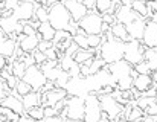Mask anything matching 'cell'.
<instances>
[{
  "label": "cell",
  "mask_w": 157,
  "mask_h": 122,
  "mask_svg": "<svg viewBox=\"0 0 157 122\" xmlns=\"http://www.w3.org/2000/svg\"><path fill=\"white\" fill-rule=\"evenodd\" d=\"M48 14H49L48 21L55 31H67L69 32L70 25H72V18H70V14L67 12L66 6L63 5V2H56L48 11Z\"/></svg>",
  "instance_id": "6da1fadb"
},
{
  "label": "cell",
  "mask_w": 157,
  "mask_h": 122,
  "mask_svg": "<svg viewBox=\"0 0 157 122\" xmlns=\"http://www.w3.org/2000/svg\"><path fill=\"white\" fill-rule=\"evenodd\" d=\"M124 48H125V43H121L117 40L105 41L99 48L101 58L105 61V64H113V63L124 60Z\"/></svg>",
  "instance_id": "7a4b0ae2"
},
{
  "label": "cell",
  "mask_w": 157,
  "mask_h": 122,
  "mask_svg": "<svg viewBox=\"0 0 157 122\" xmlns=\"http://www.w3.org/2000/svg\"><path fill=\"white\" fill-rule=\"evenodd\" d=\"M99 104H101V110H102V116L107 118L108 121H117L121 122V115L124 112V105H121L111 95H99Z\"/></svg>",
  "instance_id": "3957f363"
},
{
  "label": "cell",
  "mask_w": 157,
  "mask_h": 122,
  "mask_svg": "<svg viewBox=\"0 0 157 122\" xmlns=\"http://www.w3.org/2000/svg\"><path fill=\"white\" fill-rule=\"evenodd\" d=\"M145 51H147V48L142 44V41L131 40V41L125 43V48H124V60L127 61L130 66L134 67L136 64H139V63L144 61Z\"/></svg>",
  "instance_id": "277c9868"
},
{
  "label": "cell",
  "mask_w": 157,
  "mask_h": 122,
  "mask_svg": "<svg viewBox=\"0 0 157 122\" xmlns=\"http://www.w3.org/2000/svg\"><path fill=\"white\" fill-rule=\"evenodd\" d=\"M78 28L86 35H101V31H102V17L96 11H92V12H89L78 23Z\"/></svg>",
  "instance_id": "5b68a950"
},
{
  "label": "cell",
  "mask_w": 157,
  "mask_h": 122,
  "mask_svg": "<svg viewBox=\"0 0 157 122\" xmlns=\"http://www.w3.org/2000/svg\"><path fill=\"white\" fill-rule=\"evenodd\" d=\"M64 112L69 121H84V98L67 96Z\"/></svg>",
  "instance_id": "8992f818"
},
{
  "label": "cell",
  "mask_w": 157,
  "mask_h": 122,
  "mask_svg": "<svg viewBox=\"0 0 157 122\" xmlns=\"http://www.w3.org/2000/svg\"><path fill=\"white\" fill-rule=\"evenodd\" d=\"M23 81L31 86L32 92H41V89H43L44 84L48 82L44 73H43L41 69H40L38 66H35V64H34V66H29V67L26 69V72H25V75H23Z\"/></svg>",
  "instance_id": "52a82bcc"
},
{
  "label": "cell",
  "mask_w": 157,
  "mask_h": 122,
  "mask_svg": "<svg viewBox=\"0 0 157 122\" xmlns=\"http://www.w3.org/2000/svg\"><path fill=\"white\" fill-rule=\"evenodd\" d=\"M102 118V110L99 104V98L96 95H87L84 98V121L82 122H98Z\"/></svg>",
  "instance_id": "ba28073f"
},
{
  "label": "cell",
  "mask_w": 157,
  "mask_h": 122,
  "mask_svg": "<svg viewBox=\"0 0 157 122\" xmlns=\"http://www.w3.org/2000/svg\"><path fill=\"white\" fill-rule=\"evenodd\" d=\"M64 90L67 92V96H78V98H86L87 95H90L87 82L84 78H73L67 82V86L64 87Z\"/></svg>",
  "instance_id": "9c48e42d"
},
{
  "label": "cell",
  "mask_w": 157,
  "mask_h": 122,
  "mask_svg": "<svg viewBox=\"0 0 157 122\" xmlns=\"http://www.w3.org/2000/svg\"><path fill=\"white\" fill-rule=\"evenodd\" d=\"M105 70L110 72L113 81H116V84H117V81L121 78H125V76H130L131 75L133 66H130L125 60H121V61H117V63H113V64H107L105 66Z\"/></svg>",
  "instance_id": "30bf717a"
},
{
  "label": "cell",
  "mask_w": 157,
  "mask_h": 122,
  "mask_svg": "<svg viewBox=\"0 0 157 122\" xmlns=\"http://www.w3.org/2000/svg\"><path fill=\"white\" fill-rule=\"evenodd\" d=\"M63 5L66 6L67 12L70 14L72 21H75V23H79L89 14V11L84 8L82 2H79V0H66V2H63Z\"/></svg>",
  "instance_id": "8fae6325"
},
{
  "label": "cell",
  "mask_w": 157,
  "mask_h": 122,
  "mask_svg": "<svg viewBox=\"0 0 157 122\" xmlns=\"http://www.w3.org/2000/svg\"><path fill=\"white\" fill-rule=\"evenodd\" d=\"M34 12H35V3L32 2H23V3H18L17 9L14 11V17L17 21H21V23H28L34 18Z\"/></svg>",
  "instance_id": "7c38bea8"
},
{
  "label": "cell",
  "mask_w": 157,
  "mask_h": 122,
  "mask_svg": "<svg viewBox=\"0 0 157 122\" xmlns=\"http://www.w3.org/2000/svg\"><path fill=\"white\" fill-rule=\"evenodd\" d=\"M0 107H5V109L14 112V113L18 115V116H23V113H25L21 98H20L17 93H9L5 99H2V101H0Z\"/></svg>",
  "instance_id": "4fadbf2b"
},
{
  "label": "cell",
  "mask_w": 157,
  "mask_h": 122,
  "mask_svg": "<svg viewBox=\"0 0 157 122\" xmlns=\"http://www.w3.org/2000/svg\"><path fill=\"white\" fill-rule=\"evenodd\" d=\"M142 44L147 49H153L157 48V23L148 20L145 25V31H144V37H142Z\"/></svg>",
  "instance_id": "5bb4252c"
},
{
  "label": "cell",
  "mask_w": 157,
  "mask_h": 122,
  "mask_svg": "<svg viewBox=\"0 0 157 122\" xmlns=\"http://www.w3.org/2000/svg\"><path fill=\"white\" fill-rule=\"evenodd\" d=\"M114 18H116V23H121V25L127 26V25L133 23L134 20H137V18H140V17L131 9V6H124V5H121V6L116 9V12H114Z\"/></svg>",
  "instance_id": "9a60e30c"
},
{
  "label": "cell",
  "mask_w": 157,
  "mask_h": 122,
  "mask_svg": "<svg viewBox=\"0 0 157 122\" xmlns=\"http://www.w3.org/2000/svg\"><path fill=\"white\" fill-rule=\"evenodd\" d=\"M67 98V92L64 89H53L48 93L41 95V107H55L59 101Z\"/></svg>",
  "instance_id": "2e32d148"
},
{
  "label": "cell",
  "mask_w": 157,
  "mask_h": 122,
  "mask_svg": "<svg viewBox=\"0 0 157 122\" xmlns=\"http://www.w3.org/2000/svg\"><path fill=\"white\" fill-rule=\"evenodd\" d=\"M40 43V37L38 35H32V37H26V35H18L17 38V44L18 48L25 52V54H32L37 51V46Z\"/></svg>",
  "instance_id": "e0dca14e"
},
{
  "label": "cell",
  "mask_w": 157,
  "mask_h": 122,
  "mask_svg": "<svg viewBox=\"0 0 157 122\" xmlns=\"http://www.w3.org/2000/svg\"><path fill=\"white\" fill-rule=\"evenodd\" d=\"M148 20H144V18H137L134 20L133 23L127 25V32L130 35L131 40H137V41H142V37H144V31H145V25H147Z\"/></svg>",
  "instance_id": "ac0fdd59"
},
{
  "label": "cell",
  "mask_w": 157,
  "mask_h": 122,
  "mask_svg": "<svg viewBox=\"0 0 157 122\" xmlns=\"http://www.w3.org/2000/svg\"><path fill=\"white\" fill-rule=\"evenodd\" d=\"M153 86H154V82H153L151 75H137L133 79V89H136L140 95L145 93V92H148Z\"/></svg>",
  "instance_id": "d6986e66"
},
{
  "label": "cell",
  "mask_w": 157,
  "mask_h": 122,
  "mask_svg": "<svg viewBox=\"0 0 157 122\" xmlns=\"http://www.w3.org/2000/svg\"><path fill=\"white\" fill-rule=\"evenodd\" d=\"M21 102H23L25 112H28L34 107H40L41 105V93L40 92H31V93H28L26 96L21 98Z\"/></svg>",
  "instance_id": "ffe728a7"
},
{
  "label": "cell",
  "mask_w": 157,
  "mask_h": 122,
  "mask_svg": "<svg viewBox=\"0 0 157 122\" xmlns=\"http://www.w3.org/2000/svg\"><path fill=\"white\" fill-rule=\"evenodd\" d=\"M110 31H111V35H113L114 40H117V41H121V43H128V41H131V38H130V35H128V32H127V28H125L124 25L114 23V25L110 28Z\"/></svg>",
  "instance_id": "44dd1931"
},
{
  "label": "cell",
  "mask_w": 157,
  "mask_h": 122,
  "mask_svg": "<svg viewBox=\"0 0 157 122\" xmlns=\"http://www.w3.org/2000/svg\"><path fill=\"white\" fill-rule=\"evenodd\" d=\"M18 23L20 21H17L14 15L12 17H8V18H0V29L3 31V34L6 37H9V35L15 34V29H17Z\"/></svg>",
  "instance_id": "7402d4cb"
},
{
  "label": "cell",
  "mask_w": 157,
  "mask_h": 122,
  "mask_svg": "<svg viewBox=\"0 0 157 122\" xmlns=\"http://www.w3.org/2000/svg\"><path fill=\"white\" fill-rule=\"evenodd\" d=\"M17 48V43L9 40L8 37L5 40L0 41V57H5V58H11L14 55V51Z\"/></svg>",
  "instance_id": "603a6c76"
},
{
  "label": "cell",
  "mask_w": 157,
  "mask_h": 122,
  "mask_svg": "<svg viewBox=\"0 0 157 122\" xmlns=\"http://www.w3.org/2000/svg\"><path fill=\"white\" fill-rule=\"evenodd\" d=\"M55 32L56 31L49 25V21L48 23H41L40 28L37 29V35L40 37V40H44V41H52L53 37H55Z\"/></svg>",
  "instance_id": "cb8c5ba5"
},
{
  "label": "cell",
  "mask_w": 157,
  "mask_h": 122,
  "mask_svg": "<svg viewBox=\"0 0 157 122\" xmlns=\"http://www.w3.org/2000/svg\"><path fill=\"white\" fill-rule=\"evenodd\" d=\"M131 9L144 20H150V15L151 12L148 11V6H147V2H140V0H136V2H131Z\"/></svg>",
  "instance_id": "d4e9b609"
},
{
  "label": "cell",
  "mask_w": 157,
  "mask_h": 122,
  "mask_svg": "<svg viewBox=\"0 0 157 122\" xmlns=\"http://www.w3.org/2000/svg\"><path fill=\"white\" fill-rule=\"evenodd\" d=\"M26 64L23 63V61L20 60H15L12 63V75L15 76V78H18V79H23V75H25V72H26Z\"/></svg>",
  "instance_id": "484cf974"
},
{
  "label": "cell",
  "mask_w": 157,
  "mask_h": 122,
  "mask_svg": "<svg viewBox=\"0 0 157 122\" xmlns=\"http://www.w3.org/2000/svg\"><path fill=\"white\" fill-rule=\"evenodd\" d=\"M26 116L37 122H41L44 119V107H41V105L40 107H34V109L26 112Z\"/></svg>",
  "instance_id": "4316f807"
},
{
  "label": "cell",
  "mask_w": 157,
  "mask_h": 122,
  "mask_svg": "<svg viewBox=\"0 0 157 122\" xmlns=\"http://www.w3.org/2000/svg\"><path fill=\"white\" fill-rule=\"evenodd\" d=\"M48 17H49V14H48V9H44V8H41L38 3H35V12H34V18L41 25V23H48Z\"/></svg>",
  "instance_id": "83f0119b"
},
{
  "label": "cell",
  "mask_w": 157,
  "mask_h": 122,
  "mask_svg": "<svg viewBox=\"0 0 157 122\" xmlns=\"http://www.w3.org/2000/svg\"><path fill=\"white\" fill-rule=\"evenodd\" d=\"M144 116H145L144 110H140L137 105H131V109H130V112L127 115V121L136 122V121H139V119H142Z\"/></svg>",
  "instance_id": "f1b7e54d"
},
{
  "label": "cell",
  "mask_w": 157,
  "mask_h": 122,
  "mask_svg": "<svg viewBox=\"0 0 157 122\" xmlns=\"http://www.w3.org/2000/svg\"><path fill=\"white\" fill-rule=\"evenodd\" d=\"M113 2L111 0H96V6H95V11L99 14V15H104L110 11Z\"/></svg>",
  "instance_id": "f546056e"
},
{
  "label": "cell",
  "mask_w": 157,
  "mask_h": 122,
  "mask_svg": "<svg viewBox=\"0 0 157 122\" xmlns=\"http://www.w3.org/2000/svg\"><path fill=\"white\" fill-rule=\"evenodd\" d=\"M20 98H23V96H26L28 93H31L32 92V89H31V86L29 84H26L23 79H20L18 82H17V87H15V90H14Z\"/></svg>",
  "instance_id": "4dcf8cb0"
},
{
  "label": "cell",
  "mask_w": 157,
  "mask_h": 122,
  "mask_svg": "<svg viewBox=\"0 0 157 122\" xmlns=\"http://www.w3.org/2000/svg\"><path fill=\"white\" fill-rule=\"evenodd\" d=\"M105 66V61L102 60V58H93V61H92V64H90V67H89V72H90V76L92 75H96L99 70H102Z\"/></svg>",
  "instance_id": "1f68e13d"
},
{
  "label": "cell",
  "mask_w": 157,
  "mask_h": 122,
  "mask_svg": "<svg viewBox=\"0 0 157 122\" xmlns=\"http://www.w3.org/2000/svg\"><path fill=\"white\" fill-rule=\"evenodd\" d=\"M73 57H69V55H63L59 60H58V66H59V69L63 70V72H69V69L73 66Z\"/></svg>",
  "instance_id": "d6a6232c"
},
{
  "label": "cell",
  "mask_w": 157,
  "mask_h": 122,
  "mask_svg": "<svg viewBox=\"0 0 157 122\" xmlns=\"http://www.w3.org/2000/svg\"><path fill=\"white\" fill-rule=\"evenodd\" d=\"M102 44V35H87V46L89 49H98Z\"/></svg>",
  "instance_id": "836d02e7"
},
{
  "label": "cell",
  "mask_w": 157,
  "mask_h": 122,
  "mask_svg": "<svg viewBox=\"0 0 157 122\" xmlns=\"http://www.w3.org/2000/svg\"><path fill=\"white\" fill-rule=\"evenodd\" d=\"M41 72L44 73V76H46V79H48V81L55 82V81H56V78H58V76H59V73H61V69H59V66H56V67H53V69L41 70Z\"/></svg>",
  "instance_id": "e575fe53"
},
{
  "label": "cell",
  "mask_w": 157,
  "mask_h": 122,
  "mask_svg": "<svg viewBox=\"0 0 157 122\" xmlns=\"http://www.w3.org/2000/svg\"><path fill=\"white\" fill-rule=\"evenodd\" d=\"M69 81H70V76H69V73L61 70L59 76L56 78V81H55L53 84H55V87H56V89H64V87L67 86V82H69Z\"/></svg>",
  "instance_id": "d590c367"
},
{
  "label": "cell",
  "mask_w": 157,
  "mask_h": 122,
  "mask_svg": "<svg viewBox=\"0 0 157 122\" xmlns=\"http://www.w3.org/2000/svg\"><path fill=\"white\" fill-rule=\"evenodd\" d=\"M133 69L136 70V73H137V75H151V70H150V67H148V63H147V61H142V63L136 64Z\"/></svg>",
  "instance_id": "8d00e7d4"
},
{
  "label": "cell",
  "mask_w": 157,
  "mask_h": 122,
  "mask_svg": "<svg viewBox=\"0 0 157 122\" xmlns=\"http://www.w3.org/2000/svg\"><path fill=\"white\" fill-rule=\"evenodd\" d=\"M31 55H32V58L35 61V66H38V67L48 60V58H46V54H43V52H40V51H35V52H32Z\"/></svg>",
  "instance_id": "74e56055"
},
{
  "label": "cell",
  "mask_w": 157,
  "mask_h": 122,
  "mask_svg": "<svg viewBox=\"0 0 157 122\" xmlns=\"http://www.w3.org/2000/svg\"><path fill=\"white\" fill-rule=\"evenodd\" d=\"M18 81H20V79H18V78H15L14 75H11V76L5 81V84H6V87H8V90H9L11 93L15 90V87H17V82H18Z\"/></svg>",
  "instance_id": "f35d334b"
},
{
  "label": "cell",
  "mask_w": 157,
  "mask_h": 122,
  "mask_svg": "<svg viewBox=\"0 0 157 122\" xmlns=\"http://www.w3.org/2000/svg\"><path fill=\"white\" fill-rule=\"evenodd\" d=\"M69 76H70V79H73V78H81V70H79V64H76V63H73V66L69 69Z\"/></svg>",
  "instance_id": "ab89813d"
},
{
  "label": "cell",
  "mask_w": 157,
  "mask_h": 122,
  "mask_svg": "<svg viewBox=\"0 0 157 122\" xmlns=\"http://www.w3.org/2000/svg\"><path fill=\"white\" fill-rule=\"evenodd\" d=\"M52 41H44V40H40V43H38V46H37V51H40V52H43V54H46L51 48H52Z\"/></svg>",
  "instance_id": "60d3db41"
},
{
  "label": "cell",
  "mask_w": 157,
  "mask_h": 122,
  "mask_svg": "<svg viewBox=\"0 0 157 122\" xmlns=\"http://www.w3.org/2000/svg\"><path fill=\"white\" fill-rule=\"evenodd\" d=\"M144 113H145V116H157V101L153 102V104H150L144 110Z\"/></svg>",
  "instance_id": "b9f144b4"
},
{
  "label": "cell",
  "mask_w": 157,
  "mask_h": 122,
  "mask_svg": "<svg viewBox=\"0 0 157 122\" xmlns=\"http://www.w3.org/2000/svg\"><path fill=\"white\" fill-rule=\"evenodd\" d=\"M23 35H26V37H32V35H37V31H35L32 26L23 23Z\"/></svg>",
  "instance_id": "7bdbcfd3"
},
{
  "label": "cell",
  "mask_w": 157,
  "mask_h": 122,
  "mask_svg": "<svg viewBox=\"0 0 157 122\" xmlns=\"http://www.w3.org/2000/svg\"><path fill=\"white\" fill-rule=\"evenodd\" d=\"M58 66V61L55 60H46L41 66H40V69L41 70H48V69H53V67H56Z\"/></svg>",
  "instance_id": "ee69618b"
},
{
  "label": "cell",
  "mask_w": 157,
  "mask_h": 122,
  "mask_svg": "<svg viewBox=\"0 0 157 122\" xmlns=\"http://www.w3.org/2000/svg\"><path fill=\"white\" fill-rule=\"evenodd\" d=\"M9 93H11V92L8 90V87H6L5 81H2V79H0V101H2V99H5Z\"/></svg>",
  "instance_id": "f6af8a7d"
},
{
  "label": "cell",
  "mask_w": 157,
  "mask_h": 122,
  "mask_svg": "<svg viewBox=\"0 0 157 122\" xmlns=\"http://www.w3.org/2000/svg\"><path fill=\"white\" fill-rule=\"evenodd\" d=\"M102 17V23L105 25H108L110 28L116 23V18H114V15H110V14H104V15H101Z\"/></svg>",
  "instance_id": "bcb514c9"
},
{
  "label": "cell",
  "mask_w": 157,
  "mask_h": 122,
  "mask_svg": "<svg viewBox=\"0 0 157 122\" xmlns=\"http://www.w3.org/2000/svg\"><path fill=\"white\" fill-rule=\"evenodd\" d=\"M82 5H84V8H86L89 12H92V11H95L96 0H84V2H82Z\"/></svg>",
  "instance_id": "7dc6e473"
},
{
  "label": "cell",
  "mask_w": 157,
  "mask_h": 122,
  "mask_svg": "<svg viewBox=\"0 0 157 122\" xmlns=\"http://www.w3.org/2000/svg\"><path fill=\"white\" fill-rule=\"evenodd\" d=\"M46 58L48 60H55V61H58V52L55 51V48H51L48 52H46Z\"/></svg>",
  "instance_id": "c3c4849f"
},
{
  "label": "cell",
  "mask_w": 157,
  "mask_h": 122,
  "mask_svg": "<svg viewBox=\"0 0 157 122\" xmlns=\"http://www.w3.org/2000/svg\"><path fill=\"white\" fill-rule=\"evenodd\" d=\"M55 116H58V113L53 107H44V118H55Z\"/></svg>",
  "instance_id": "681fc988"
},
{
  "label": "cell",
  "mask_w": 157,
  "mask_h": 122,
  "mask_svg": "<svg viewBox=\"0 0 157 122\" xmlns=\"http://www.w3.org/2000/svg\"><path fill=\"white\" fill-rule=\"evenodd\" d=\"M53 89H56V87H55V84L51 82V81H48V82L44 84V87L41 89V92H40V93H41V95H43V93H48V92H51V90H53Z\"/></svg>",
  "instance_id": "f907efd6"
},
{
  "label": "cell",
  "mask_w": 157,
  "mask_h": 122,
  "mask_svg": "<svg viewBox=\"0 0 157 122\" xmlns=\"http://www.w3.org/2000/svg\"><path fill=\"white\" fill-rule=\"evenodd\" d=\"M41 122H64V119H61L59 116H55V118H44Z\"/></svg>",
  "instance_id": "816d5d0a"
},
{
  "label": "cell",
  "mask_w": 157,
  "mask_h": 122,
  "mask_svg": "<svg viewBox=\"0 0 157 122\" xmlns=\"http://www.w3.org/2000/svg\"><path fill=\"white\" fill-rule=\"evenodd\" d=\"M142 121L144 122H157V116H144Z\"/></svg>",
  "instance_id": "f5cc1de1"
},
{
  "label": "cell",
  "mask_w": 157,
  "mask_h": 122,
  "mask_svg": "<svg viewBox=\"0 0 157 122\" xmlns=\"http://www.w3.org/2000/svg\"><path fill=\"white\" fill-rule=\"evenodd\" d=\"M6 66H8V61H6V58H5V57H0V70H3Z\"/></svg>",
  "instance_id": "db71d44e"
},
{
  "label": "cell",
  "mask_w": 157,
  "mask_h": 122,
  "mask_svg": "<svg viewBox=\"0 0 157 122\" xmlns=\"http://www.w3.org/2000/svg\"><path fill=\"white\" fill-rule=\"evenodd\" d=\"M18 122H37V121H34V119H31V118H28V116H20V121Z\"/></svg>",
  "instance_id": "11a10c76"
},
{
  "label": "cell",
  "mask_w": 157,
  "mask_h": 122,
  "mask_svg": "<svg viewBox=\"0 0 157 122\" xmlns=\"http://www.w3.org/2000/svg\"><path fill=\"white\" fill-rule=\"evenodd\" d=\"M151 78H153V82H154V84H157V70L151 72Z\"/></svg>",
  "instance_id": "9f6ffc18"
},
{
  "label": "cell",
  "mask_w": 157,
  "mask_h": 122,
  "mask_svg": "<svg viewBox=\"0 0 157 122\" xmlns=\"http://www.w3.org/2000/svg\"><path fill=\"white\" fill-rule=\"evenodd\" d=\"M5 38H6V35H5V34H3V31L0 29V41H2V40H5Z\"/></svg>",
  "instance_id": "6f0895ef"
},
{
  "label": "cell",
  "mask_w": 157,
  "mask_h": 122,
  "mask_svg": "<svg viewBox=\"0 0 157 122\" xmlns=\"http://www.w3.org/2000/svg\"><path fill=\"white\" fill-rule=\"evenodd\" d=\"M98 122H110V121H108L107 118H104V116H102V118H101V119H99V121H98Z\"/></svg>",
  "instance_id": "680465c9"
},
{
  "label": "cell",
  "mask_w": 157,
  "mask_h": 122,
  "mask_svg": "<svg viewBox=\"0 0 157 122\" xmlns=\"http://www.w3.org/2000/svg\"><path fill=\"white\" fill-rule=\"evenodd\" d=\"M64 122H82V121H69V119H66Z\"/></svg>",
  "instance_id": "91938a15"
}]
</instances>
